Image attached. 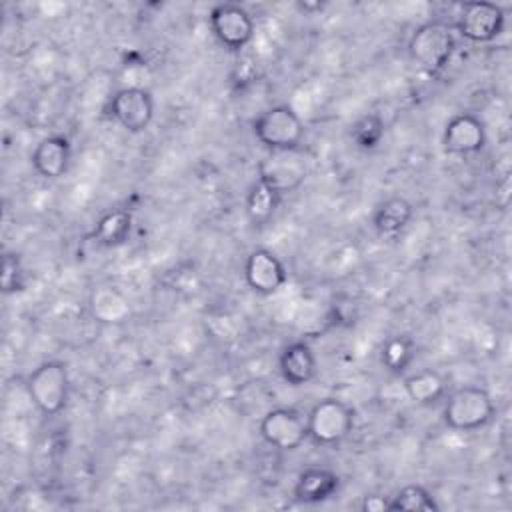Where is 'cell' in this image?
Here are the masks:
<instances>
[{
    "mask_svg": "<svg viewBox=\"0 0 512 512\" xmlns=\"http://www.w3.org/2000/svg\"><path fill=\"white\" fill-rule=\"evenodd\" d=\"M414 216L412 204L404 196L384 198L372 212V228L382 238L400 236Z\"/></svg>",
    "mask_w": 512,
    "mask_h": 512,
    "instance_id": "cell-16",
    "label": "cell"
},
{
    "mask_svg": "<svg viewBox=\"0 0 512 512\" xmlns=\"http://www.w3.org/2000/svg\"><path fill=\"white\" fill-rule=\"evenodd\" d=\"M208 24L214 38L232 52H240L254 38L252 14L244 6L234 2H222L212 6L208 14Z\"/></svg>",
    "mask_w": 512,
    "mask_h": 512,
    "instance_id": "cell-7",
    "label": "cell"
},
{
    "mask_svg": "<svg viewBox=\"0 0 512 512\" xmlns=\"http://www.w3.org/2000/svg\"><path fill=\"white\" fill-rule=\"evenodd\" d=\"M496 406L482 386H460L448 394L442 408V420L458 432H474L492 422Z\"/></svg>",
    "mask_w": 512,
    "mask_h": 512,
    "instance_id": "cell-3",
    "label": "cell"
},
{
    "mask_svg": "<svg viewBox=\"0 0 512 512\" xmlns=\"http://www.w3.org/2000/svg\"><path fill=\"white\" fill-rule=\"evenodd\" d=\"M24 288V268L16 252H6L2 256V292L12 294Z\"/></svg>",
    "mask_w": 512,
    "mask_h": 512,
    "instance_id": "cell-24",
    "label": "cell"
},
{
    "mask_svg": "<svg viewBox=\"0 0 512 512\" xmlns=\"http://www.w3.org/2000/svg\"><path fill=\"white\" fill-rule=\"evenodd\" d=\"M252 134L268 152L300 150L306 126L292 106L276 104L254 118Z\"/></svg>",
    "mask_w": 512,
    "mask_h": 512,
    "instance_id": "cell-2",
    "label": "cell"
},
{
    "mask_svg": "<svg viewBox=\"0 0 512 512\" xmlns=\"http://www.w3.org/2000/svg\"><path fill=\"white\" fill-rule=\"evenodd\" d=\"M258 428L262 440L280 452H294L308 440L306 416L286 406L268 410L260 418Z\"/></svg>",
    "mask_w": 512,
    "mask_h": 512,
    "instance_id": "cell-8",
    "label": "cell"
},
{
    "mask_svg": "<svg viewBox=\"0 0 512 512\" xmlns=\"http://www.w3.org/2000/svg\"><path fill=\"white\" fill-rule=\"evenodd\" d=\"M132 226H134L132 212L126 208H114L96 220L90 232V240L102 248H118L126 244V240L130 238Z\"/></svg>",
    "mask_w": 512,
    "mask_h": 512,
    "instance_id": "cell-17",
    "label": "cell"
},
{
    "mask_svg": "<svg viewBox=\"0 0 512 512\" xmlns=\"http://www.w3.org/2000/svg\"><path fill=\"white\" fill-rule=\"evenodd\" d=\"M414 356H416L414 340L410 336H402V334L388 338L380 350V360H382L384 368L394 376L404 374L410 368V364L414 362Z\"/></svg>",
    "mask_w": 512,
    "mask_h": 512,
    "instance_id": "cell-21",
    "label": "cell"
},
{
    "mask_svg": "<svg viewBox=\"0 0 512 512\" xmlns=\"http://www.w3.org/2000/svg\"><path fill=\"white\" fill-rule=\"evenodd\" d=\"M30 162L34 172L44 180H58L62 178L72 162V144L62 134H50L42 138L32 154Z\"/></svg>",
    "mask_w": 512,
    "mask_h": 512,
    "instance_id": "cell-13",
    "label": "cell"
},
{
    "mask_svg": "<svg viewBox=\"0 0 512 512\" xmlns=\"http://www.w3.org/2000/svg\"><path fill=\"white\" fill-rule=\"evenodd\" d=\"M110 116L126 132H144L154 118V98L150 90L140 86L118 90L110 100Z\"/></svg>",
    "mask_w": 512,
    "mask_h": 512,
    "instance_id": "cell-10",
    "label": "cell"
},
{
    "mask_svg": "<svg viewBox=\"0 0 512 512\" xmlns=\"http://www.w3.org/2000/svg\"><path fill=\"white\" fill-rule=\"evenodd\" d=\"M308 440L318 446H338L354 428V410L340 398H322L306 414Z\"/></svg>",
    "mask_w": 512,
    "mask_h": 512,
    "instance_id": "cell-5",
    "label": "cell"
},
{
    "mask_svg": "<svg viewBox=\"0 0 512 512\" xmlns=\"http://www.w3.org/2000/svg\"><path fill=\"white\" fill-rule=\"evenodd\" d=\"M386 134V124L378 112H368L360 116L352 126H350V140L358 150L370 152L378 148Z\"/></svg>",
    "mask_w": 512,
    "mask_h": 512,
    "instance_id": "cell-22",
    "label": "cell"
},
{
    "mask_svg": "<svg viewBox=\"0 0 512 512\" xmlns=\"http://www.w3.org/2000/svg\"><path fill=\"white\" fill-rule=\"evenodd\" d=\"M362 510L366 512H390V498L384 496H364L362 500Z\"/></svg>",
    "mask_w": 512,
    "mask_h": 512,
    "instance_id": "cell-25",
    "label": "cell"
},
{
    "mask_svg": "<svg viewBox=\"0 0 512 512\" xmlns=\"http://www.w3.org/2000/svg\"><path fill=\"white\" fill-rule=\"evenodd\" d=\"M316 366V354L312 346L304 340L286 344L278 356L280 376L292 388L306 386L316 376Z\"/></svg>",
    "mask_w": 512,
    "mask_h": 512,
    "instance_id": "cell-14",
    "label": "cell"
},
{
    "mask_svg": "<svg viewBox=\"0 0 512 512\" xmlns=\"http://www.w3.org/2000/svg\"><path fill=\"white\" fill-rule=\"evenodd\" d=\"M396 510H438L434 496L420 484H408L390 496V512Z\"/></svg>",
    "mask_w": 512,
    "mask_h": 512,
    "instance_id": "cell-23",
    "label": "cell"
},
{
    "mask_svg": "<svg viewBox=\"0 0 512 512\" xmlns=\"http://www.w3.org/2000/svg\"><path fill=\"white\" fill-rule=\"evenodd\" d=\"M296 6H298L300 10H304V12H320V10L324 8L322 2H298Z\"/></svg>",
    "mask_w": 512,
    "mask_h": 512,
    "instance_id": "cell-26",
    "label": "cell"
},
{
    "mask_svg": "<svg viewBox=\"0 0 512 512\" xmlns=\"http://www.w3.org/2000/svg\"><path fill=\"white\" fill-rule=\"evenodd\" d=\"M26 392L44 416L60 414L70 398L68 368L60 360H44L26 376Z\"/></svg>",
    "mask_w": 512,
    "mask_h": 512,
    "instance_id": "cell-4",
    "label": "cell"
},
{
    "mask_svg": "<svg viewBox=\"0 0 512 512\" xmlns=\"http://www.w3.org/2000/svg\"><path fill=\"white\" fill-rule=\"evenodd\" d=\"M456 52V34L452 24L442 20H428L420 24L408 38L410 60L434 76L450 62Z\"/></svg>",
    "mask_w": 512,
    "mask_h": 512,
    "instance_id": "cell-1",
    "label": "cell"
},
{
    "mask_svg": "<svg viewBox=\"0 0 512 512\" xmlns=\"http://www.w3.org/2000/svg\"><path fill=\"white\" fill-rule=\"evenodd\" d=\"M442 146L448 154L470 156L478 154L486 146V126L470 112L454 114L442 132Z\"/></svg>",
    "mask_w": 512,
    "mask_h": 512,
    "instance_id": "cell-12",
    "label": "cell"
},
{
    "mask_svg": "<svg viewBox=\"0 0 512 512\" xmlns=\"http://www.w3.org/2000/svg\"><path fill=\"white\" fill-rule=\"evenodd\" d=\"M242 274L246 286L260 296L278 292L288 280L282 260L268 248H254L244 260Z\"/></svg>",
    "mask_w": 512,
    "mask_h": 512,
    "instance_id": "cell-11",
    "label": "cell"
},
{
    "mask_svg": "<svg viewBox=\"0 0 512 512\" xmlns=\"http://www.w3.org/2000/svg\"><path fill=\"white\" fill-rule=\"evenodd\" d=\"M506 24L502 6L494 2H466L460 6L456 22L452 24L464 40L474 44H486L496 40Z\"/></svg>",
    "mask_w": 512,
    "mask_h": 512,
    "instance_id": "cell-6",
    "label": "cell"
},
{
    "mask_svg": "<svg viewBox=\"0 0 512 512\" xmlns=\"http://www.w3.org/2000/svg\"><path fill=\"white\" fill-rule=\"evenodd\" d=\"M404 392L406 396L418 404V406H432L440 402L446 394V382L444 378L432 370V368H422L404 378Z\"/></svg>",
    "mask_w": 512,
    "mask_h": 512,
    "instance_id": "cell-19",
    "label": "cell"
},
{
    "mask_svg": "<svg viewBox=\"0 0 512 512\" xmlns=\"http://www.w3.org/2000/svg\"><path fill=\"white\" fill-rule=\"evenodd\" d=\"M308 178V162L300 150L268 152L258 162V180L274 188L280 196L298 190Z\"/></svg>",
    "mask_w": 512,
    "mask_h": 512,
    "instance_id": "cell-9",
    "label": "cell"
},
{
    "mask_svg": "<svg viewBox=\"0 0 512 512\" xmlns=\"http://www.w3.org/2000/svg\"><path fill=\"white\" fill-rule=\"evenodd\" d=\"M90 314L104 324H124L130 314V300L116 286H98L88 300Z\"/></svg>",
    "mask_w": 512,
    "mask_h": 512,
    "instance_id": "cell-18",
    "label": "cell"
},
{
    "mask_svg": "<svg viewBox=\"0 0 512 512\" xmlns=\"http://www.w3.org/2000/svg\"><path fill=\"white\" fill-rule=\"evenodd\" d=\"M280 202L282 196L274 188L256 178V182L250 186L246 194V216L250 224L256 228L266 226L274 218Z\"/></svg>",
    "mask_w": 512,
    "mask_h": 512,
    "instance_id": "cell-20",
    "label": "cell"
},
{
    "mask_svg": "<svg viewBox=\"0 0 512 512\" xmlns=\"http://www.w3.org/2000/svg\"><path fill=\"white\" fill-rule=\"evenodd\" d=\"M340 490V476L324 466L302 470L294 482L292 494L302 504H320L334 498Z\"/></svg>",
    "mask_w": 512,
    "mask_h": 512,
    "instance_id": "cell-15",
    "label": "cell"
}]
</instances>
